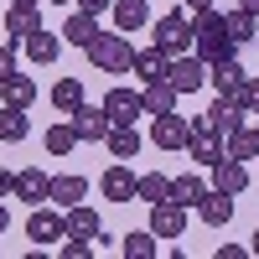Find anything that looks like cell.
<instances>
[{
	"mask_svg": "<svg viewBox=\"0 0 259 259\" xmlns=\"http://www.w3.org/2000/svg\"><path fill=\"white\" fill-rule=\"evenodd\" d=\"M192 52L202 62H223V57H239V41L228 36V21L218 11H192Z\"/></svg>",
	"mask_w": 259,
	"mask_h": 259,
	"instance_id": "cell-1",
	"label": "cell"
},
{
	"mask_svg": "<svg viewBox=\"0 0 259 259\" xmlns=\"http://www.w3.org/2000/svg\"><path fill=\"white\" fill-rule=\"evenodd\" d=\"M83 52H89V62H94L99 73H124L130 62H135V47H130L124 31H94V41Z\"/></svg>",
	"mask_w": 259,
	"mask_h": 259,
	"instance_id": "cell-2",
	"label": "cell"
},
{
	"mask_svg": "<svg viewBox=\"0 0 259 259\" xmlns=\"http://www.w3.org/2000/svg\"><path fill=\"white\" fill-rule=\"evenodd\" d=\"M156 47H161L166 57H182V52H192V16H182V11H166V16L156 21Z\"/></svg>",
	"mask_w": 259,
	"mask_h": 259,
	"instance_id": "cell-3",
	"label": "cell"
},
{
	"mask_svg": "<svg viewBox=\"0 0 259 259\" xmlns=\"http://www.w3.org/2000/svg\"><path fill=\"white\" fill-rule=\"evenodd\" d=\"M73 119V135H78V145H89V140H104V135H109V114H104V104H89V99H83L78 104V109H68Z\"/></svg>",
	"mask_w": 259,
	"mask_h": 259,
	"instance_id": "cell-4",
	"label": "cell"
},
{
	"mask_svg": "<svg viewBox=\"0 0 259 259\" xmlns=\"http://www.w3.org/2000/svg\"><path fill=\"white\" fill-rule=\"evenodd\" d=\"M166 78H171V89H177V94H197L202 83H207V62L192 57V52H182V57H171Z\"/></svg>",
	"mask_w": 259,
	"mask_h": 259,
	"instance_id": "cell-5",
	"label": "cell"
},
{
	"mask_svg": "<svg viewBox=\"0 0 259 259\" xmlns=\"http://www.w3.org/2000/svg\"><path fill=\"white\" fill-rule=\"evenodd\" d=\"M182 228H187V207L177 197L150 202V233H156V239H182Z\"/></svg>",
	"mask_w": 259,
	"mask_h": 259,
	"instance_id": "cell-6",
	"label": "cell"
},
{
	"mask_svg": "<svg viewBox=\"0 0 259 259\" xmlns=\"http://www.w3.org/2000/svg\"><path fill=\"white\" fill-rule=\"evenodd\" d=\"M104 114H109V124H135L145 114V104H140L135 89H109L104 94Z\"/></svg>",
	"mask_w": 259,
	"mask_h": 259,
	"instance_id": "cell-7",
	"label": "cell"
},
{
	"mask_svg": "<svg viewBox=\"0 0 259 259\" xmlns=\"http://www.w3.org/2000/svg\"><path fill=\"white\" fill-rule=\"evenodd\" d=\"M187 135H192V119H182L177 109H171V114H156V124H150V140H156L161 150H182Z\"/></svg>",
	"mask_w": 259,
	"mask_h": 259,
	"instance_id": "cell-8",
	"label": "cell"
},
{
	"mask_svg": "<svg viewBox=\"0 0 259 259\" xmlns=\"http://www.w3.org/2000/svg\"><path fill=\"white\" fill-rule=\"evenodd\" d=\"M26 239H36V249H47L52 239H68V223H62V212H47L36 202V212L26 218Z\"/></svg>",
	"mask_w": 259,
	"mask_h": 259,
	"instance_id": "cell-9",
	"label": "cell"
},
{
	"mask_svg": "<svg viewBox=\"0 0 259 259\" xmlns=\"http://www.w3.org/2000/svg\"><path fill=\"white\" fill-rule=\"evenodd\" d=\"M212 192H228V197L249 192V161H233V156H223L218 166H212Z\"/></svg>",
	"mask_w": 259,
	"mask_h": 259,
	"instance_id": "cell-10",
	"label": "cell"
},
{
	"mask_svg": "<svg viewBox=\"0 0 259 259\" xmlns=\"http://www.w3.org/2000/svg\"><path fill=\"white\" fill-rule=\"evenodd\" d=\"M202 119H207V130H212V135H233V130H244V124H249V119H244V109H239V104H233L228 94H218V104H212Z\"/></svg>",
	"mask_w": 259,
	"mask_h": 259,
	"instance_id": "cell-11",
	"label": "cell"
},
{
	"mask_svg": "<svg viewBox=\"0 0 259 259\" xmlns=\"http://www.w3.org/2000/svg\"><path fill=\"white\" fill-rule=\"evenodd\" d=\"M62 223H68V239H104V223H99V212L94 207H83V202H73L68 212H62Z\"/></svg>",
	"mask_w": 259,
	"mask_h": 259,
	"instance_id": "cell-12",
	"label": "cell"
},
{
	"mask_svg": "<svg viewBox=\"0 0 259 259\" xmlns=\"http://www.w3.org/2000/svg\"><path fill=\"white\" fill-rule=\"evenodd\" d=\"M21 47H26V57L36 62V68H47V62H57V52H62V41L47 31V26H31L26 36H21Z\"/></svg>",
	"mask_w": 259,
	"mask_h": 259,
	"instance_id": "cell-13",
	"label": "cell"
},
{
	"mask_svg": "<svg viewBox=\"0 0 259 259\" xmlns=\"http://www.w3.org/2000/svg\"><path fill=\"white\" fill-rule=\"evenodd\" d=\"M99 187H104V197H109V202H130V197H135V171H130L124 161H114V166L99 177Z\"/></svg>",
	"mask_w": 259,
	"mask_h": 259,
	"instance_id": "cell-14",
	"label": "cell"
},
{
	"mask_svg": "<svg viewBox=\"0 0 259 259\" xmlns=\"http://www.w3.org/2000/svg\"><path fill=\"white\" fill-rule=\"evenodd\" d=\"M197 218L207 223V228H223V223H233V197L228 192H202V202H197Z\"/></svg>",
	"mask_w": 259,
	"mask_h": 259,
	"instance_id": "cell-15",
	"label": "cell"
},
{
	"mask_svg": "<svg viewBox=\"0 0 259 259\" xmlns=\"http://www.w3.org/2000/svg\"><path fill=\"white\" fill-rule=\"evenodd\" d=\"M47 187H52V177H47V171H41V166H26V171H16V197L21 202H47Z\"/></svg>",
	"mask_w": 259,
	"mask_h": 259,
	"instance_id": "cell-16",
	"label": "cell"
},
{
	"mask_svg": "<svg viewBox=\"0 0 259 259\" xmlns=\"http://www.w3.org/2000/svg\"><path fill=\"white\" fill-rule=\"evenodd\" d=\"M109 16H114V31H140L145 26V21H150V6H145V0H114V6H109Z\"/></svg>",
	"mask_w": 259,
	"mask_h": 259,
	"instance_id": "cell-17",
	"label": "cell"
},
{
	"mask_svg": "<svg viewBox=\"0 0 259 259\" xmlns=\"http://www.w3.org/2000/svg\"><path fill=\"white\" fill-rule=\"evenodd\" d=\"M177 89H171V78H156V83H145V94H140V104H145V114H171L177 109Z\"/></svg>",
	"mask_w": 259,
	"mask_h": 259,
	"instance_id": "cell-18",
	"label": "cell"
},
{
	"mask_svg": "<svg viewBox=\"0 0 259 259\" xmlns=\"http://www.w3.org/2000/svg\"><path fill=\"white\" fill-rule=\"evenodd\" d=\"M166 68H171V57H166L161 47H145V52H135V62H130V73H135L140 83H156V78H166Z\"/></svg>",
	"mask_w": 259,
	"mask_h": 259,
	"instance_id": "cell-19",
	"label": "cell"
},
{
	"mask_svg": "<svg viewBox=\"0 0 259 259\" xmlns=\"http://www.w3.org/2000/svg\"><path fill=\"white\" fill-rule=\"evenodd\" d=\"M83 197H89V182L83 177H52V187H47V202H57V207H73Z\"/></svg>",
	"mask_w": 259,
	"mask_h": 259,
	"instance_id": "cell-20",
	"label": "cell"
},
{
	"mask_svg": "<svg viewBox=\"0 0 259 259\" xmlns=\"http://www.w3.org/2000/svg\"><path fill=\"white\" fill-rule=\"evenodd\" d=\"M104 145H109V156H119V161L140 156V135H135V124H109V135H104Z\"/></svg>",
	"mask_w": 259,
	"mask_h": 259,
	"instance_id": "cell-21",
	"label": "cell"
},
{
	"mask_svg": "<svg viewBox=\"0 0 259 259\" xmlns=\"http://www.w3.org/2000/svg\"><path fill=\"white\" fill-rule=\"evenodd\" d=\"M223 156H233V161H254L259 156V130H233V135H223Z\"/></svg>",
	"mask_w": 259,
	"mask_h": 259,
	"instance_id": "cell-22",
	"label": "cell"
},
{
	"mask_svg": "<svg viewBox=\"0 0 259 259\" xmlns=\"http://www.w3.org/2000/svg\"><path fill=\"white\" fill-rule=\"evenodd\" d=\"M207 78L218 83V94H233V89H239L249 73L239 68V57H223V62H207Z\"/></svg>",
	"mask_w": 259,
	"mask_h": 259,
	"instance_id": "cell-23",
	"label": "cell"
},
{
	"mask_svg": "<svg viewBox=\"0 0 259 259\" xmlns=\"http://www.w3.org/2000/svg\"><path fill=\"white\" fill-rule=\"evenodd\" d=\"M31 26H41V21H36V0H21V6H11V16H6V36L21 41Z\"/></svg>",
	"mask_w": 259,
	"mask_h": 259,
	"instance_id": "cell-24",
	"label": "cell"
},
{
	"mask_svg": "<svg viewBox=\"0 0 259 259\" xmlns=\"http://www.w3.org/2000/svg\"><path fill=\"white\" fill-rule=\"evenodd\" d=\"M135 197L140 202H166L171 197V177H166V171H145V177H135Z\"/></svg>",
	"mask_w": 259,
	"mask_h": 259,
	"instance_id": "cell-25",
	"label": "cell"
},
{
	"mask_svg": "<svg viewBox=\"0 0 259 259\" xmlns=\"http://www.w3.org/2000/svg\"><path fill=\"white\" fill-rule=\"evenodd\" d=\"M31 135V124H26V109H11V104H0V140L16 145V140H26Z\"/></svg>",
	"mask_w": 259,
	"mask_h": 259,
	"instance_id": "cell-26",
	"label": "cell"
},
{
	"mask_svg": "<svg viewBox=\"0 0 259 259\" xmlns=\"http://www.w3.org/2000/svg\"><path fill=\"white\" fill-rule=\"evenodd\" d=\"M0 94H6V104H11V109H26V104L36 99V83H31L26 73H11L6 83H0Z\"/></svg>",
	"mask_w": 259,
	"mask_h": 259,
	"instance_id": "cell-27",
	"label": "cell"
},
{
	"mask_svg": "<svg viewBox=\"0 0 259 259\" xmlns=\"http://www.w3.org/2000/svg\"><path fill=\"white\" fill-rule=\"evenodd\" d=\"M94 31H99V21H94L89 11H73V16H68V26H62V36H68L73 47H89Z\"/></svg>",
	"mask_w": 259,
	"mask_h": 259,
	"instance_id": "cell-28",
	"label": "cell"
},
{
	"mask_svg": "<svg viewBox=\"0 0 259 259\" xmlns=\"http://www.w3.org/2000/svg\"><path fill=\"white\" fill-rule=\"evenodd\" d=\"M202 192H207L202 177H171V197H177L182 207H197V202H202Z\"/></svg>",
	"mask_w": 259,
	"mask_h": 259,
	"instance_id": "cell-29",
	"label": "cell"
},
{
	"mask_svg": "<svg viewBox=\"0 0 259 259\" xmlns=\"http://www.w3.org/2000/svg\"><path fill=\"white\" fill-rule=\"evenodd\" d=\"M223 21H228V36L239 41V47H244V41H254V36H259V16H249L244 6L233 11V16H223Z\"/></svg>",
	"mask_w": 259,
	"mask_h": 259,
	"instance_id": "cell-30",
	"label": "cell"
},
{
	"mask_svg": "<svg viewBox=\"0 0 259 259\" xmlns=\"http://www.w3.org/2000/svg\"><path fill=\"white\" fill-rule=\"evenodd\" d=\"M52 104H57L62 114L78 109V104H83V83H78V78H57V83H52Z\"/></svg>",
	"mask_w": 259,
	"mask_h": 259,
	"instance_id": "cell-31",
	"label": "cell"
},
{
	"mask_svg": "<svg viewBox=\"0 0 259 259\" xmlns=\"http://www.w3.org/2000/svg\"><path fill=\"white\" fill-rule=\"evenodd\" d=\"M119 249H124V259H156V233H124L119 239Z\"/></svg>",
	"mask_w": 259,
	"mask_h": 259,
	"instance_id": "cell-32",
	"label": "cell"
},
{
	"mask_svg": "<svg viewBox=\"0 0 259 259\" xmlns=\"http://www.w3.org/2000/svg\"><path fill=\"white\" fill-rule=\"evenodd\" d=\"M41 140H47V150H52V156H73V150H78V135H73V124H52Z\"/></svg>",
	"mask_w": 259,
	"mask_h": 259,
	"instance_id": "cell-33",
	"label": "cell"
},
{
	"mask_svg": "<svg viewBox=\"0 0 259 259\" xmlns=\"http://www.w3.org/2000/svg\"><path fill=\"white\" fill-rule=\"evenodd\" d=\"M228 99H233V104H239V109H244V114H259V78H244V83H239V89H233Z\"/></svg>",
	"mask_w": 259,
	"mask_h": 259,
	"instance_id": "cell-34",
	"label": "cell"
},
{
	"mask_svg": "<svg viewBox=\"0 0 259 259\" xmlns=\"http://www.w3.org/2000/svg\"><path fill=\"white\" fill-rule=\"evenodd\" d=\"M62 259H94V244L89 239H73L68 249H62Z\"/></svg>",
	"mask_w": 259,
	"mask_h": 259,
	"instance_id": "cell-35",
	"label": "cell"
},
{
	"mask_svg": "<svg viewBox=\"0 0 259 259\" xmlns=\"http://www.w3.org/2000/svg\"><path fill=\"white\" fill-rule=\"evenodd\" d=\"M11 73H16V52H11V47H0V83H6Z\"/></svg>",
	"mask_w": 259,
	"mask_h": 259,
	"instance_id": "cell-36",
	"label": "cell"
},
{
	"mask_svg": "<svg viewBox=\"0 0 259 259\" xmlns=\"http://www.w3.org/2000/svg\"><path fill=\"white\" fill-rule=\"evenodd\" d=\"M78 6H83V11H89V16H99V11H109V6H114V0H78Z\"/></svg>",
	"mask_w": 259,
	"mask_h": 259,
	"instance_id": "cell-37",
	"label": "cell"
},
{
	"mask_svg": "<svg viewBox=\"0 0 259 259\" xmlns=\"http://www.w3.org/2000/svg\"><path fill=\"white\" fill-rule=\"evenodd\" d=\"M6 192H16V177H11V171H0V197H6Z\"/></svg>",
	"mask_w": 259,
	"mask_h": 259,
	"instance_id": "cell-38",
	"label": "cell"
},
{
	"mask_svg": "<svg viewBox=\"0 0 259 259\" xmlns=\"http://www.w3.org/2000/svg\"><path fill=\"white\" fill-rule=\"evenodd\" d=\"M239 6H244V11H249V16H259V0H239Z\"/></svg>",
	"mask_w": 259,
	"mask_h": 259,
	"instance_id": "cell-39",
	"label": "cell"
},
{
	"mask_svg": "<svg viewBox=\"0 0 259 259\" xmlns=\"http://www.w3.org/2000/svg\"><path fill=\"white\" fill-rule=\"evenodd\" d=\"M187 6H192V11H207V6H212V0H187Z\"/></svg>",
	"mask_w": 259,
	"mask_h": 259,
	"instance_id": "cell-40",
	"label": "cell"
},
{
	"mask_svg": "<svg viewBox=\"0 0 259 259\" xmlns=\"http://www.w3.org/2000/svg\"><path fill=\"white\" fill-rule=\"evenodd\" d=\"M6 223H11V212H6V207H0V233H6Z\"/></svg>",
	"mask_w": 259,
	"mask_h": 259,
	"instance_id": "cell-41",
	"label": "cell"
},
{
	"mask_svg": "<svg viewBox=\"0 0 259 259\" xmlns=\"http://www.w3.org/2000/svg\"><path fill=\"white\" fill-rule=\"evenodd\" d=\"M249 254H259V233H254V239H249Z\"/></svg>",
	"mask_w": 259,
	"mask_h": 259,
	"instance_id": "cell-42",
	"label": "cell"
},
{
	"mask_svg": "<svg viewBox=\"0 0 259 259\" xmlns=\"http://www.w3.org/2000/svg\"><path fill=\"white\" fill-rule=\"evenodd\" d=\"M52 6H73V0H52Z\"/></svg>",
	"mask_w": 259,
	"mask_h": 259,
	"instance_id": "cell-43",
	"label": "cell"
},
{
	"mask_svg": "<svg viewBox=\"0 0 259 259\" xmlns=\"http://www.w3.org/2000/svg\"><path fill=\"white\" fill-rule=\"evenodd\" d=\"M11 6H21V0H11Z\"/></svg>",
	"mask_w": 259,
	"mask_h": 259,
	"instance_id": "cell-44",
	"label": "cell"
},
{
	"mask_svg": "<svg viewBox=\"0 0 259 259\" xmlns=\"http://www.w3.org/2000/svg\"><path fill=\"white\" fill-rule=\"evenodd\" d=\"M254 130H259V124H254Z\"/></svg>",
	"mask_w": 259,
	"mask_h": 259,
	"instance_id": "cell-45",
	"label": "cell"
}]
</instances>
